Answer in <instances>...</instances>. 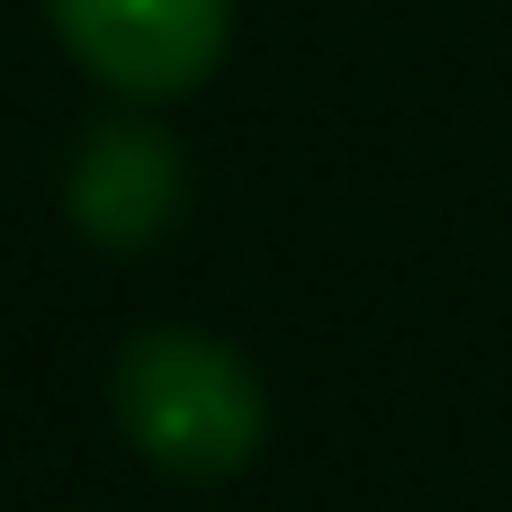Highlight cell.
<instances>
[{
    "instance_id": "cell-1",
    "label": "cell",
    "mask_w": 512,
    "mask_h": 512,
    "mask_svg": "<svg viewBox=\"0 0 512 512\" xmlns=\"http://www.w3.org/2000/svg\"><path fill=\"white\" fill-rule=\"evenodd\" d=\"M117 423L171 477H234L261 450L270 405H261V378L234 342L162 324L117 351Z\"/></svg>"
},
{
    "instance_id": "cell-2",
    "label": "cell",
    "mask_w": 512,
    "mask_h": 512,
    "mask_svg": "<svg viewBox=\"0 0 512 512\" xmlns=\"http://www.w3.org/2000/svg\"><path fill=\"white\" fill-rule=\"evenodd\" d=\"M72 63H90L126 99H180L225 63L234 0H45Z\"/></svg>"
},
{
    "instance_id": "cell-3",
    "label": "cell",
    "mask_w": 512,
    "mask_h": 512,
    "mask_svg": "<svg viewBox=\"0 0 512 512\" xmlns=\"http://www.w3.org/2000/svg\"><path fill=\"white\" fill-rule=\"evenodd\" d=\"M180 198H189V171L144 126H99L81 144V162H72V216H81V234H99L117 252L153 243L180 216Z\"/></svg>"
}]
</instances>
